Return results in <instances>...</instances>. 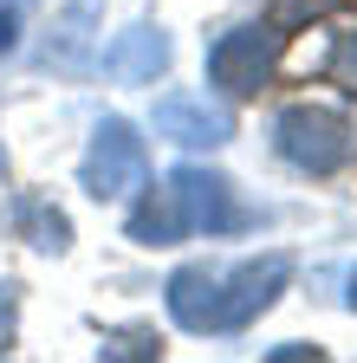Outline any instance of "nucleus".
<instances>
[{"mask_svg": "<svg viewBox=\"0 0 357 363\" xmlns=\"http://www.w3.org/2000/svg\"><path fill=\"white\" fill-rule=\"evenodd\" d=\"M273 150L299 169V175H338L357 150V130L344 111L331 104H286L273 117Z\"/></svg>", "mask_w": 357, "mask_h": 363, "instance_id": "nucleus-1", "label": "nucleus"}, {"mask_svg": "<svg viewBox=\"0 0 357 363\" xmlns=\"http://www.w3.org/2000/svg\"><path fill=\"white\" fill-rule=\"evenodd\" d=\"M78 182H84V195H92V201H130V195H137L143 182H150V150H143L137 123L104 117L92 130L84 162H78Z\"/></svg>", "mask_w": 357, "mask_h": 363, "instance_id": "nucleus-2", "label": "nucleus"}, {"mask_svg": "<svg viewBox=\"0 0 357 363\" xmlns=\"http://www.w3.org/2000/svg\"><path fill=\"white\" fill-rule=\"evenodd\" d=\"M280 65V26H228L208 45V84L228 91V98H253V91L273 78Z\"/></svg>", "mask_w": 357, "mask_h": 363, "instance_id": "nucleus-3", "label": "nucleus"}, {"mask_svg": "<svg viewBox=\"0 0 357 363\" xmlns=\"http://www.w3.org/2000/svg\"><path fill=\"white\" fill-rule=\"evenodd\" d=\"M169 195L175 208H182V227L189 234H241V227H253V208L234 201V182L214 175L202 162H182L169 175Z\"/></svg>", "mask_w": 357, "mask_h": 363, "instance_id": "nucleus-4", "label": "nucleus"}, {"mask_svg": "<svg viewBox=\"0 0 357 363\" xmlns=\"http://www.w3.org/2000/svg\"><path fill=\"white\" fill-rule=\"evenodd\" d=\"M286 279H292V259L286 253H260V259L234 266L228 279H221V331H247L253 318L286 292Z\"/></svg>", "mask_w": 357, "mask_h": 363, "instance_id": "nucleus-5", "label": "nucleus"}, {"mask_svg": "<svg viewBox=\"0 0 357 363\" xmlns=\"http://www.w3.org/2000/svg\"><path fill=\"white\" fill-rule=\"evenodd\" d=\"M156 136H169L175 150H221L234 136V111L195 98V91H169L156 98Z\"/></svg>", "mask_w": 357, "mask_h": 363, "instance_id": "nucleus-6", "label": "nucleus"}, {"mask_svg": "<svg viewBox=\"0 0 357 363\" xmlns=\"http://www.w3.org/2000/svg\"><path fill=\"white\" fill-rule=\"evenodd\" d=\"M169 59H175L169 33L150 26V20H137V26H123V33L104 45V78H111V84H156V78L169 72Z\"/></svg>", "mask_w": 357, "mask_h": 363, "instance_id": "nucleus-7", "label": "nucleus"}, {"mask_svg": "<svg viewBox=\"0 0 357 363\" xmlns=\"http://www.w3.org/2000/svg\"><path fill=\"white\" fill-rule=\"evenodd\" d=\"M169 318L182 331H221V272H208V266H175L169 272Z\"/></svg>", "mask_w": 357, "mask_h": 363, "instance_id": "nucleus-8", "label": "nucleus"}, {"mask_svg": "<svg viewBox=\"0 0 357 363\" xmlns=\"http://www.w3.org/2000/svg\"><path fill=\"white\" fill-rule=\"evenodd\" d=\"M98 13H104V0H65V13L46 33V65H59V72H84V65H92Z\"/></svg>", "mask_w": 357, "mask_h": 363, "instance_id": "nucleus-9", "label": "nucleus"}, {"mask_svg": "<svg viewBox=\"0 0 357 363\" xmlns=\"http://www.w3.org/2000/svg\"><path fill=\"white\" fill-rule=\"evenodd\" d=\"M189 227H182V208H175V195L169 189H137V208H130V240L137 247H175Z\"/></svg>", "mask_w": 357, "mask_h": 363, "instance_id": "nucleus-10", "label": "nucleus"}, {"mask_svg": "<svg viewBox=\"0 0 357 363\" xmlns=\"http://www.w3.org/2000/svg\"><path fill=\"white\" fill-rule=\"evenodd\" d=\"M13 227H20V234H26V247H39V253H65L72 247V220L46 201V195H20L13 201Z\"/></svg>", "mask_w": 357, "mask_h": 363, "instance_id": "nucleus-11", "label": "nucleus"}, {"mask_svg": "<svg viewBox=\"0 0 357 363\" xmlns=\"http://www.w3.org/2000/svg\"><path fill=\"white\" fill-rule=\"evenodd\" d=\"M98 357H104V363H117V357H137V363H156V357H163V344H156L150 331H111V337L98 344Z\"/></svg>", "mask_w": 357, "mask_h": 363, "instance_id": "nucleus-12", "label": "nucleus"}, {"mask_svg": "<svg viewBox=\"0 0 357 363\" xmlns=\"http://www.w3.org/2000/svg\"><path fill=\"white\" fill-rule=\"evenodd\" d=\"M331 84H344L351 98H357V33H338V45H331Z\"/></svg>", "mask_w": 357, "mask_h": 363, "instance_id": "nucleus-13", "label": "nucleus"}, {"mask_svg": "<svg viewBox=\"0 0 357 363\" xmlns=\"http://www.w3.org/2000/svg\"><path fill=\"white\" fill-rule=\"evenodd\" d=\"M13 331H20V286L0 279V357L13 350Z\"/></svg>", "mask_w": 357, "mask_h": 363, "instance_id": "nucleus-14", "label": "nucleus"}, {"mask_svg": "<svg viewBox=\"0 0 357 363\" xmlns=\"http://www.w3.org/2000/svg\"><path fill=\"white\" fill-rule=\"evenodd\" d=\"M338 0H280L273 7V26H299V20H319V13H331Z\"/></svg>", "mask_w": 357, "mask_h": 363, "instance_id": "nucleus-15", "label": "nucleus"}, {"mask_svg": "<svg viewBox=\"0 0 357 363\" xmlns=\"http://www.w3.org/2000/svg\"><path fill=\"white\" fill-rule=\"evenodd\" d=\"M13 45H20V13H13V0H7V7H0V59H7Z\"/></svg>", "mask_w": 357, "mask_h": 363, "instance_id": "nucleus-16", "label": "nucleus"}, {"mask_svg": "<svg viewBox=\"0 0 357 363\" xmlns=\"http://www.w3.org/2000/svg\"><path fill=\"white\" fill-rule=\"evenodd\" d=\"M299 357H319V344H280L273 363H299Z\"/></svg>", "mask_w": 357, "mask_h": 363, "instance_id": "nucleus-17", "label": "nucleus"}, {"mask_svg": "<svg viewBox=\"0 0 357 363\" xmlns=\"http://www.w3.org/2000/svg\"><path fill=\"white\" fill-rule=\"evenodd\" d=\"M344 305L357 311V272H351V279H344Z\"/></svg>", "mask_w": 357, "mask_h": 363, "instance_id": "nucleus-18", "label": "nucleus"}, {"mask_svg": "<svg viewBox=\"0 0 357 363\" xmlns=\"http://www.w3.org/2000/svg\"><path fill=\"white\" fill-rule=\"evenodd\" d=\"M0 189H7V150H0Z\"/></svg>", "mask_w": 357, "mask_h": 363, "instance_id": "nucleus-19", "label": "nucleus"}]
</instances>
